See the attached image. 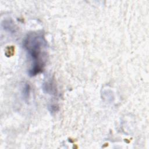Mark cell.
Segmentation results:
<instances>
[{
  "instance_id": "1",
  "label": "cell",
  "mask_w": 149,
  "mask_h": 149,
  "mask_svg": "<svg viewBox=\"0 0 149 149\" xmlns=\"http://www.w3.org/2000/svg\"><path fill=\"white\" fill-rule=\"evenodd\" d=\"M23 46L31 61L29 74L34 76L42 72L47 61V42L42 33L31 32L24 38Z\"/></svg>"
},
{
  "instance_id": "2",
  "label": "cell",
  "mask_w": 149,
  "mask_h": 149,
  "mask_svg": "<svg viewBox=\"0 0 149 149\" xmlns=\"http://www.w3.org/2000/svg\"><path fill=\"white\" fill-rule=\"evenodd\" d=\"M42 88L45 93L50 94H56V87L55 83L53 79H48L46 80L42 84Z\"/></svg>"
},
{
  "instance_id": "4",
  "label": "cell",
  "mask_w": 149,
  "mask_h": 149,
  "mask_svg": "<svg viewBox=\"0 0 149 149\" xmlns=\"http://www.w3.org/2000/svg\"><path fill=\"white\" fill-rule=\"evenodd\" d=\"M30 94V86L28 83L24 84L22 88V95L25 100H28Z\"/></svg>"
},
{
  "instance_id": "3",
  "label": "cell",
  "mask_w": 149,
  "mask_h": 149,
  "mask_svg": "<svg viewBox=\"0 0 149 149\" xmlns=\"http://www.w3.org/2000/svg\"><path fill=\"white\" fill-rule=\"evenodd\" d=\"M2 26L3 29L8 32L13 33L16 31V26L12 20H4L2 23Z\"/></svg>"
},
{
  "instance_id": "5",
  "label": "cell",
  "mask_w": 149,
  "mask_h": 149,
  "mask_svg": "<svg viewBox=\"0 0 149 149\" xmlns=\"http://www.w3.org/2000/svg\"><path fill=\"white\" fill-rule=\"evenodd\" d=\"M49 108H51L50 111H52V112H56L58 110V107L56 105H52Z\"/></svg>"
}]
</instances>
